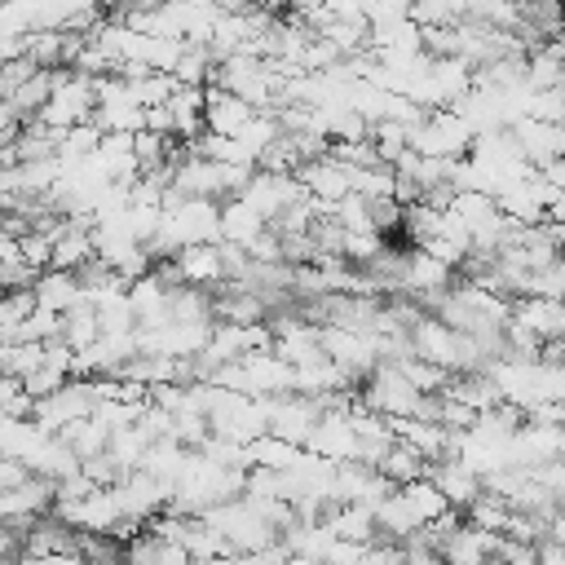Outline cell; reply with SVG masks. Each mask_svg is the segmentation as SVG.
Masks as SVG:
<instances>
[{"instance_id": "cell-1", "label": "cell", "mask_w": 565, "mask_h": 565, "mask_svg": "<svg viewBox=\"0 0 565 565\" xmlns=\"http://www.w3.org/2000/svg\"><path fill=\"white\" fill-rule=\"evenodd\" d=\"M305 450H313V455H322V459H331V463L353 459V455H358V433H353V424H349V411H344V406L318 411V419H313V428H309V437H305Z\"/></svg>"}, {"instance_id": "cell-2", "label": "cell", "mask_w": 565, "mask_h": 565, "mask_svg": "<svg viewBox=\"0 0 565 565\" xmlns=\"http://www.w3.org/2000/svg\"><path fill=\"white\" fill-rule=\"evenodd\" d=\"M300 194H305V190H300L296 172H265V168H252L247 185L238 190V199H243V203H252V207L265 216V225H269L287 203H296Z\"/></svg>"}, {"instance_id": "cell-3", "label": "cell", "mask_w": 565, "mask_h": 565, "mask_svg": "<svg viewBox=\"0 0 565 565\" xmlns=\"http://www.w3.org/2000/svg\"><path fill=\"white\" fill-rule=\"evenodd\" d=\"M172 265L181 274V282H194V287H216L225 282V269H221V238H203V243H181L172 252Z\"/></svg>"}, {"instance_id": "cell-4", "label": "cell", "mask_w": 565, "mask_h": 565, "mask_svg": "<svg viewBox=\"0 0 565 565\" xmlns=\"http://www.w3.org/2000/svg\"><path fill=\"white\" fill-rule=\"evenodd\" d=\"M508 132L516 137V150L539 168L547 159H556L565 150V128L561 124H547V119H530V115H516L508 124Z\"/></svg>"}, {"instance_id": "cell-5", "label": "cell", "mask_w": 565, "mask_h": 565, "mask_svg": "<svg viewBox=\"0 0 565 565\" xmlns=\"http://www.w3.org/2000/svg\"><path fill=\"white\" fill-rule=\"evenodd\" d=\"M252 115H256V106H247L238 93H230V88H221V84H203V128H207V132L234 137Z\"/></svg>"}, {"instance_id": "cell-6", "label": "cell", "mask_w": 565, "mask_h": 565, "mask_svg": "<svg viewBox=\"0 0 565 565\" xmlns=\"http://www.w3.org/2000/svg\"><path fill=\"white\" fill-rule=\"evenodd\" d=\"M508 318H516L521 327H530L539 340L565 335V305H561V296H512Z\"/></svg>"}, {"instance_id": "cell-7", "label": "cell", "mask_w": 565, "mask_h": 565, "mask_svg": "<svg viewBox=\"0 0 565 565\" xmlns=\"http://www.w3.org/2000/svg\"><path fill=\"white\" fill-rule=\"evenodd\" d=\"M428 477H433V486L446 494V503H450V508H459V512L481 494V477H477L472 468H463L455 455L433 459V463H428Z\"/></svg>"}, {"instance_id": "cell-8", "label": "cell", "mask_w": 565, "mask_h": 565, "mask_svg": "<svg viewBox=\"0 0 565 565\" xmlns=\"http://www.w3.org/2000/svg\"><path fill=\"white\" fill-rule=\"evenodd\" d=\"M216 230H221L225 243H243L247 247L265 230V216L252 203H243L238 194H230V199H216Z\"/></svg>"}, {"instance_id": "cell-9", "label": "cell", "mask_w": 565, "mask_h": 565, "mask_svg": "<svg viewBox=\"0 0 565 565\" xmlns=\"http://www.w3.org/2000/svg\"><path fill=\"white\" fill-rule=\"evenodd\" d=\"M31 296H35V305L40 309H53V313H62V309H71L84 291H79V278H75V269H57V265H44L40 274H35V282H31Z\"/></svg>"}, {"instance_id": "cell-10", "label": "cell", "mask_w": 565, "mask_h": 565, "mask_svg": "<svg viewBox=\"0 0 565 565\" xmlns=\"http://www.w3.org/2000/svg\"><path fill=\"white\" fill-rule=\"evenodd\" d=\"M428 463H433V459H424L415 446H406V441L393 437V441L384 446V455L375 459V472L388 477L393 486H402V481H411V477H428Z\"/></svg>"}, {"instance_id": "cell-11", "label": "cell", "mask_w": 565, "mask_h": 565, "mask_svg": "<svg viewBox=\"0 0 565 565\" xmlns=\"http://www.w3.org/2000/svg\"><path fill=\"white\" fill-rule=\"evenodd\" d=\"M243 450H247V463H260V468H291L296 459H300V450L305 446H296V441H282V437H274V433H260V437H252V441H243Z\"/></svg>"}, {"instance_id": "cell-12", "label": "cell", "mask_w": 565, "mask_h": 565, "mask_svg": "<svg viewBox=\"0 0 565 565\" xmlns=\"http://www.w3.org/2000/svg\"><path fill=\"white\" fill-rule=\"evenodd\" d=\"M393 366H397V371L406 375V384L419 388V393H441V384L450 380L446 366H437V362H428V358H419V353H406V358H397Z\"/></svg>"}, {"instance_id": "cell-13", "label": "cell", "mask_w": 565, "mask_h": 565, "mask_svg": "<svg viewBox=\"0 0 565 565\" xmlns=\"http://www.w3.org/2000/svg\"><path fill=\"white\" fill-rule=\"evenodd\" d=\"M516 26L534 35H561V0H516Z\"/></svg>"}, {"instance_id": "cell-14", "label": "cell", "mask_w": 565, "mask_h": 565, "mask_svg": "<svg viewBox=\"0 0 565 565\" xmlns=\"http://www.w3.org/2000/svg\"><path fill=\"white\" fill-rule=\"evenodd\" d=\"M49 252H53V234H44V230H26V234L18 238V256H22L31 269H44V265H49Z\"/></svg>"}, {"instance_id": "cell-15", "label": "cell", "mask_w": 565, "mask_h": 565, "mask_svg": "<svg viewBox=\"0 0 565 565\" xmlns=\"http://www.w3.org/2000/svg\"><path fill=\"white\" fill-rule=\"evenodd\" d=\"M35 274H40V269H31L22 256H13V260H0V291H18V287H31V282H35Z\"/></svg>"}, {"instance_id": "cell-16", "label": "cell", "mask_w": 565, "mask_h": 565, "mask_svg": "<svg viewBox=\"0 0 565 565\" xmlns=\"http://www.w3.org/2000/svg\"><path fill=\"white\" fill-rule=\"evenodd\" d=\"M18 256V238L9 230H0V260H13Z\"/></svg>"}]
</instances>
